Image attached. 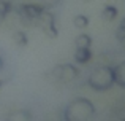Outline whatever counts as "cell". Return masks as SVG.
Instances as JSON below:
<instances>
[{
    "mask_svg": "<svg viewBox=\"0 0 125 121\" xmlns=\"http://www.w3.org/2000/svg\"><path fill=\"white\" fill-rule=\"evenodd\" d=\"M97 115L94 102L87 97H76L70 100L62 110V121H92Z\"/></svg>",
    "mask_w": 125,
    "mask_h": 121,
    "instance_id": "obj_1",
    "label": "cell"
},
{
    "mask_svg": "<svg viewBox=\"0 0 125 121\" xmlns=\"http://www.w3.org/2000/svg\"><path fill=\"white\" fill-rule=\"evenodd\" d=\"M87 86L94 91L103 93L114 86V77H113V65L98 64L87 77Z\"/></svg>",
    "mask_w": 125,
    "mask_h": 121,
    "instance_id": "obj_2",
    "label": "cell"
},
{
    "mask_svg": "<svg viewBox=\"0 0 125 121\" xmlns=\"http://www.w3.org/2000/svg\"><path fill=\"white\" fill-rule=\"evenodd\" d=\"M79 77V70H78L76 65L73 64H59L49 72V75H46L49 81L57 84H70L73 83L76 78Z\"/></svg>",
    "mask_w": 125,
    "mask_h": 121,
    "instance_id": "obj_3",
    "label": "cell"
},
{
    "mask_svg": "<svg viewBox=\"0 0 125 121\" xmlns=\"http://www.w3.org/2000/svg\"><path fill=\"white\" fill-rule=\"evenodd\" d=\"M43 10H44V6H41L40 3H22L14 11H16V14L19 18V22L22 26L32 27V26H35V21L40 18Z\"/></svg>",
    "mask_w": 125,
    "mask_h": 121,
    "instance_id": "obj_4",
    "label": "cell"
},
{
    "mask_svg": "<svg viewBox=\"0 0 125 121\" xmlns=\"http://www.w3.org/2000/svg\"><path fill=\"white\" fill-rule=\"evenodd\" d=\"M35 26L38 29H41L43 34L46 37H51V38H57L59 35V30L55 27V16L52 11H49L48 8L43 10V13L40 14V18L35 21Z\"/></svg>",
    "mask_w": 125,
    "mask_h": 121,
    "instance_id": "obj_5",
    "label": "cell"
},
{
    "mask_svg": "<svg viewBox=\"0 0 125 121\" xmlns=\"http://www.w3.org/2000/svg\"><path fill=\"white\" fill-rule=\"evenodd\" d=\"M113 77H114V84L125 89V61L113 65Z\"/></svg>",
    "mask_w": 125,
    "mask_h": 121,
    "instance_id": "obj_6",
    "label": "cell"
},
{
    "mask_svg": "<svg viewBox=\"0 0 125 121\" xmlns=\"http://www.w3.org/2000/svg\"><path fill=\"white\" fill-rule=\"evenodd\" d=\"M33 116L29 110H14L5 116V121H32Z\"/></svg>",
    "mask_w": 125,
    "mask_h": 121,
    "instance_id": "obj_7",
    "label": "cell"
},
{
    "mask_svg": "<svg viewBox=\"0 0 125 121\" xmlns=\"http://www.w3.org/2000/svg\"><path fill=\"white\" fill-rule=\"evenodd\" d=\"M92 59V51L90 48H76L74 51V62L79 65H85L89 64Z\"/></svg>",
    "mask_w": 125,
    "mask_h": 121,
    "instance_id": "obj_8",
    "label": "cell"
},
{
    "mask_svg": "<svg viewBox=\"0 0 125 121\" xmlns=\"http://www.w3.org/2000/svg\"><path fill=\"white\" fill-rule=\"evenodd\" d=\"M101 18H103L104 21H108V22L114 21V19L117 18V8L114 5H106L103 10H101Z\"/></svg>",
    "mask_w": 125,
    "mask_h": 121,
    "instance_id": "obj_9",
    "label": "cell"
},
{
    "mask_svg": "<svg viewBox=\"0 0 125 121\" xmlns=\"http://www.w3.org/2000/svg\"><path fill=\"white\" fill-rule=\"evenodd\" d=\"M76 48H90L92 46V37L89 34H79L74 40Z\"/></svg>",
    "mask_w": 125,
    "mask_h": 121,
    "instance_id": "obj_10",
    "label": "cell"
},
{
    "mask_svg": "<svg viewBox=\"0 0 125 121\" xmlns=\"http://www.w3.org/2000/svg\"><path fill=\"white\" fill-rule=\"evenodd\" d=\"M13 41H14L18 46L24 48V46H27V43H29V37L24 30H16L14 34H13Z\"/></svg>",
    "mask_w": 125,
    "mask_h": 121,
    "instance_id": "obj_11",
    "label": "cell"
},
{
    "mask_svg": "<svg viewBox=\"0 0 125 121\" xmlns=\"http://www.w3.org/2000/svg\"><path fill=\"white\" fill-rule=\"evenodd\" d=\"M13 11V3L10 0H0V22L5 21V18Z\"/></svg>",
    "mask_w": 125,
    "mask_h": 121,
    "instance_id": "obj_12",
    "label": "cell"
},
{
    "mask_svg": "<svg viewBox=\"0 0 125 121\" xmlns=\"http://www.w3.org/2000/svg\"><path fill=\"white\" fill-rule=\"evenodd\" d=\"M73 22H74V27L78 29H85L89 26V18L85 14H76L73 18Z\"/></svg>",
    "mask_w": 125,
    "mask_h": 121,
    "instance_id": "obj_13",
    "label": "cell"
},
{
    "mask_svg": "<svg viewBox=\"0 0 125 121\" xmlns=\"http://www.w3.org/2000/svg\"><path fill=\"white\" fill-rule=\"evenodd\" d=\"M37 3H40L41 6H44V8H54V6H57L59 3H60V0H35Z\"/></svg>",
    "mask_w": 125,
    "mask_h": 121,
    "instance_id": "obj_14",
    "label": "cell"
},
{
    "mask_svg": "<svg viewBox=\"0 0 125 121\" xmlns=\"http://www.w3.org/2000/svg\"><path fill=\"white\" fill-rule=\"evenodd\" d=\"M3 68H5V61H3V57L0 56V72H2Z\"/></svg>",
    "mask_w": 125,
    "mask_h": 121,
    "instance_id": "obj_15",
    "label": "cell"
},
{
    "mask_svg": "<svg viewBox=\"0 0 125 121\" xmlns=\"http://www.w3.org/2000/svg\"><path fill=\"white\" fill-rule=\"evenodd\" d=\"M5 83H6V80H2V78H0V88H2V86H3Z\"/></svg>",
    "mask_w": 125,
    "mask_h": 121,
    "instance_id": "obj_16",
    "label": "cell"
},
{
    "mask_svg": "<svg viewBox=\"0 0 125 121\" xmlns=\"http://www.w3.org/2000/svg\"><path fill=\"white\" fill-rule=\"evenodd\" d=\"M120 26H122V27H125V18L122 19V22H120Z\"/></svg>",
    "mask_w": 125,
    "mask_h": 121,
    "instance_id": "obj_17",
    "label": "cell"
},
{
    "mask_svg": "<svg viewBox=\"0 0 125 121\" xmlns=\"http://www.w3.org/2000/svg\"><path fill=\"white\" fill-rule=\"evenodd\" d=\"M119 121H125V116H124V118H122V120H119Z\"/></svg>",
    "mask_w": 125,
    "mask_h": 121,
    "instance_id": "obj_18",
    "label": "cell"
},
{
    "mask_svg": "<svg viewBox=\"0 0 125 121\" xmlns=\"http://www.w3.org/2000/svg\"><path fill=\"white\" fill-rule=\"evenodd\" d=\"M83 2H90V0H83Z\"/></svg>",
    "mask_w": 125,
    "mask_h": 121,
    "instance_id": "obj_19",
    "label": "cell"
}]
</instances>
